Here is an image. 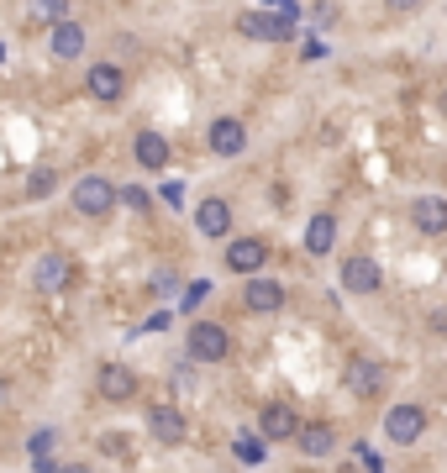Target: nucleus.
Returning a JSON list of instances; mask_svg holds the SVG:
<instances>
[{
	"label": "nucleus",
	"mask_w": 447,
	"mask_h": 473,
	"mask_svg": "<svg viewBox=\"0 0 447 473\" xmlns=\"http://www.w3.org/2000/svg\"><path fill=\"white\" fill-rule=\"evenodd\" d=\"M295 22H300V11H295V16L242 11V16H237V32H242V37H253V43H290V37H295Z\"/></svg>",
	"instance_id": "f257e3e1"
},
{
	"label": "nucleus",
	"mask_w": 447,
	"mask_h": 473,
	"mask_svg": "<svg viewBox=\"0 0 447 473\" xmlns=\"http://www.w3.org/2000/svg\"><path fill=\"white\" fill-rule=\"evenodd\" d=\"M227 352H232V337H227L221 321H195L190 326V358L195 363H221Z\"/></svg>",
	"instance_id": "f03ea898"
},
{
	"label": "nucleus",
	"mask_w": 447,
	"mask_h": 473,
	"mask_svg": "<svg viewBox=\"0 0 447 473\" xmlns=\"http://www.w3.org/2000/svg\"><path fill=\"white\" fill-rule=\"evenodd\" d=\"M421 431H426V410L421 405H389V415H384V436L395 442V447H410V442H421Z\"/></svg>",
	"instance_id": "7ed1b4c3"
},
{
	"label": "nucleus",
	"mask_w": 447,
	"mask_h": 473,
	"mask_svg": "<svg viewBox=\"0 0 447 473\" xmlns=\"http://www.w3.org/2000/svg\"><path fill=\"white\" fill-rule=\"evenodd\" d=\"M116 205V184L101 179V173H85L80 184H74V211L80 215H106Z\"/></svg>",
	"instance_id": "20e7f679"
},
{
	"label": "nucleus",
	"mask_w": 447,
	"mask_h": 473,
	"mask_svg": "<svg viewBox=\"0 0 447 473\" xmlns=\"http://www.w3.org/2000/svg\"><path fill=\"white\" fill-rule=\"evenodd\" d=\"M263 263H269V242H263V236H232V242H227V268H232V274L253 279Z\"/></svg>",
	"instance_id": "39448f33"
},
{
	"label": "nucleus",
	"mask_w": 447,
	"mask_h": 473,
	"mask_svg": "<svg viewBox=\"0 0 447 473\" xmlns=\"http://www.w3.org/2000/svg\"><path fill=\"white\" fill-rule=\"evenodd\" d=\"M148 431H153V442H158V447H179V442L190 436V426H185L179 405H169V400L148 410Z\"/></svg>",
	"instance_id": "423d86ee"
},
{
	"label": "nucleus",
	"mask_w": 447,
	"mask_h": 473,
	"mask_svg": "<svg viewBox=\"0 0 447 473\" xmlns=\"http://www.w3.org/2000/svg\"><path fill=\"white\" fill-rule=\"evenodd\" d=\"M95 389H101V400H106V405H127L132 394H137V373H132L127 363H101Z\"/></svg>",
	"instance_id": "0eeeda50"
},
{
	"label": "nucleus",
	"mask_w": 447,
	"mask_h": 473,
	"mask_svg": "<svg viewBox=\"0 0 447 473\" xmlns=\"http://www.w3.org/2000/svg\"><path fill=\"white\" fill-rule=\"evenodd\" d=\"M384 284V268L374 258H363V253H353V258L342 263V289L347 295H374Z\"/></svg>",
	"instance_id": "6e6552de"
},
{
	"label": "nucleus",
	"mask_w": 447,
	"mask_h": 473,
	"mask_svg": "<svg viewBox=\"0 0 447 473\" xmlns=\"http://www.w3.org/2000/svg\"><path fill=\"white\" fill-rule=\"evenodd\" d=\"M206 142H211L216 158H237V152L248 148V127H242L237 116H216L211 131H206Z\"/></svg>",
	"instance_id": "1a4fd4ad"
},
{
	"label": "nucleus",
	"mask_w": 447,
	"mask_h": 473,
	"mask_svg": "<svg viewBox=\"0 0 447 473\" xmlns=\"http://www.w3.org/2000/svg\"><path fill=\"white\" fill-rule=\"evenodd\" d=\"M85 89L95 95V100H122V89H127V74H122V64H90L85 68Z\"/></svg>",
	"instance_id": "9d476101"
},
{
	"label": "nucleus",
	"mask_w": 447,
	"mask_h": 473,
	"mask_svg": "<svg viewBox=\"0 0 447 473\" xmlns=\"http://www.w3.org/2000/svg\"><path fill=\"white\" fill-rule=\"evenodd\" d=\"M347 389H353L358 400H379L384 363H379V358H353V363H347Z\"/></svg>",
	"instance_id": "9b49d317"
},
{
	"label": "nucleus",
	"mask_w": 447,
	"mask_h": 473,
	"mask_svg": "<svg viewBox=\"0 0 447 473\" xmlns=\"http://www.w3.org/2000/svg\"><path fill=\"white\" fill-rule=\"evenodd\" d=\"M295 431H300V421H295L290 405L269 400V405L258 410V436H263V442H284V436H295Z\"/></svg>",
	"instance_id": "f8f14e48"
},
{
	"label": "nucleus",
	"mask_w": 447,
	"mask_h": 473,
	"mask_svg": "<svg viewBox=\"0 0 447 473\" xmlns=\"http://www.w3.org/2000/svg\"><path fill=\"white\" fill-rule=\"evenodd\" d=\"M64 284H69L64 253H43V258L32 263V289H37V295H53V289H64Z\"/></svg>",
	"instance_id": "ddd939ff"
},
{
	"label": "nucleus",
	"mask_w": 447,
	"mask_h": 473,
	"mask_svg": "<svg viewBox=\"0 0 447 473\" xmlns=\"http://www.w3.org/2000/svg\"><path fill=\"white\" fill-rule=\"evenodd\" d=\"M295 447L305 452V457H326V452L337 447V426H326V421H300Z\"/></svg>",
	"instance_id": "4468645a"
},
{
	"label": "nucleus",
	"mask_w": 447,
	"mask_h": 473,
	"mask_svg": "<svg viewBox=\"0 0 447 473\" xmlns=\"http://www.w3.org/2000/svg\"><path fill=\"white\" fill-rule=\"evenodd\" d=\"M410 221H416V232H421V236H442L447 232V200L421 194V200L410 205Z\"/></svg>",
	"instance_id": "2eb2a0df"
},
{
	"label": "nucleus",
	"mask_w": 447,
	"mask_h": 473,
	"mask_svg": "<svg viewBox=\"0 0 447 473\" xmlns=\"http://www.w3.org/2000/svg\"><path fill=\"white\" fill-rule=\"evenodd\" d=\"M48 47H53V58H64V64H74V58H85V26L74 22H59L53 26V37H48Z\"/></svg>",
	"instance_id": "dca6fc26"
},
{
	"label": "nucleus",
	"mask_w": 447,
	"mask_h": 473,
	"mask_svg": "<svg viewBox=\"0 0 447 473\" xmlns=\"http://www.w3.org/2000/svg\"><path fill=\"white\" fill-rule=\"evenodd\" d=\"M242 300H248V310L269 316V310H279V305H284V284H279V279H263V274H253V279H248V289H242Z\"/></svg>",
	"instance_id": "f3484780"
},
{
	"label": "nucleus",
	"mask_w": 447,
	"mask_h": 473,
	"mask_svg": "<svg viewBox=\"0 0 447 473\" xmlns=\"http://www.w3.org/2000/svg\"><path fill=\"white\" fill-rule=\"evenodd\" d=\"M132 158H137L143 169H169V137H164V131H137Z\"/></svg>",
	"instance_id": "a211bd4d"
},
{
	"label": "nucleus",
	"mask_w": 447,
	"mask_h": 473,
	"mask_svg": "<svg viewBox=\"0 0 447 473\" xmlns=\"http://www.w3.org/2000/svg\"><path fill=\"white\" fill-rule=\"evenodd\" d=\"M332 247H337V215H311V226H305V253H311V258H326V253H332Z\"/></svg>",
	"instance_id": "6ab92c4d"
},
{
	"label": "nucleus",
	"mask_w": 447,
	"mask_h": 473,
	"mask_svg": "<svg viewBox=\"0 0 447 473\" xmlns=\"http://www.w3.org/2000/svg\"><path fill=\"white\" fill-rule=\"evenodd\" d=\"M195 226H200L206 236H227V232H232V205H227L221 194H211V200L195 211Z\"/></svg>",
	"instance_id": "aec40b11"
},
{
	"label": "nucleus",
	"mask_w": 447,
	"mask_h": 473,
	"mask_svg": "<svg viewBox=\"0 0 447 473\" xmlns=\"http://www.w3.org/2000/svg\"><path fill=\"white\" fill-rule=\"evenodd\" d=\"M232 457H237V463H248V468H258V463L269 457V442H263L258 431H237V436H232Z\"/></svg>",
	"instance_id": "412c9836"
},
{
	"label": "nucleus",
	"mask_w": 447,
	"mask_h": 473,
	"mask_svg": "<svg viewBox=\"0 0 447 473\" xmlns=\"http://www.w3.org/2000/svg\"><path fill=\"white\" fill-rule=\"evenodd\" d=\"M27 447H32V468H37V473H59V468H53V447H59V436H53V431H32V442H27Z\"/></svg>",
	"instance_id": "4be33fe9"
},
{
	"label": "nucleus",
	"mask_w": 447,
	"mask_h": 473,
	"mask_svg": "<svg viewBox=\"0 0 447 473\" xmlns=\"http://www.w3.org/2000/svg\"><path fill=\"white\" fill-rule=\"evenodd\" d=\"M32 16L48 22V26H59V22H69V0H32Z\"/></svg>",
	"instance_id": "5701e85b"
},
{
	"label": "nucleus",
	"mask_w": 447,
	"mask_h": 473,
	"mask_svg": "<svg viewBox=\"0 0 447 473\" xmlns=\"http://www.w3.org/2000/svg\"><path fill=\"white\" fill-rule=\"evenodd\" d=\"M116 200H122V205H132V211H148V205H153V194L143 190V184H127V190H116Z\"/></svg>",
	"instance_id": "b1692460"
},
{
	"label": "nucleus",
	"mask_w": 447,
	"mask_h": 473,
	"mask_svg": "<svg viewBox=\"0 0 447 473\" xmlns=\"http://www.w3.org/2000/svg\"><path fill=\"white\" fill-rule=\"evenodd\" d=\"M48 190H53V169H37L32 179H27V194H37V200H43Z\"/></svg>",
	"instance_id": "393cba45"
},
{
	"label": "nucleus",
	"mask_w": 447,
	"mask_h": 473,
	"mask_svg": "<svg viewBox=\"0 0 447 473\" xmlns=\"http://www.w3.org/2000/svg\"><path fill=\"white\" fill-rule=\"evenodd\" d=\"M101 447H106L111 457H122V452H127L132 442H127V436H122V431H111V436H106V442H101Z\"/></svg>",
	"instance_id": "a878e982"
},
{
	"label": "nucleus",
	"mask_w": 447,
	"mask_h": 473,
	"mask_svg": "<svg viewBox=\"0 0 447 473\" xmlns=\"http://www.w3.org/2000/svg\"><path fill=\"white\" fill-rule=\"evenodd\" d=\"M358 457H363V468H368V473H384V463H379V457H374L368 447H358Z\"/></svg>",
	"instance_id": "bb28decb"
},
{
	"label": "nucleus",
	"mask_w": 447,
	"mask_h": 473,
	"mask_svg": "<svg viewBox=\"0 0 447 473\" xmlns=\"http://www.w3.org/2000/svg\"><path fill=\"white\" fill-rule=\"evenodd\" d=\"M384 5H389V11H416L421 0H384Z\"/></svg>",
	"instance_id": "cd10ccee"
},
{
	"label": "nucleus",
	"mask_w": 447,
	"mask_h": 473,
	"mask_svg": "<svg viewBox=\"0 0 447 473\" xmlns=\"http://www.w3.org/2000/svg\"><path fill=\"white\" fill-rule=\"evenodd\" d=\"M59 473H90V468H59Z\"/></svg>",
	"instance_id": "c85d7f7f"
},
{
	"label": "nucleus",
	"mask_w": 447,
	"mask_h": 473,
	"mask_svg": "<svg viewBox=\"0 0 447 473\" xmlns=\"http://www.w3.org/2000/svg\"><path fill=\"white\" fill-rule=\"evenodd\" d=\"M0 58H5V47H0Z\"/></svg>",
	"instance_id": "c756f323"
},
{
	"label": "nucleus",
	"mask_w": 447,
	"mask_h": 473,
	"mask_svg": "<svg viewBox=\"0 0 447 473\" xmlns=\"http://www.w3.org/2000/svg\"><path fill=\"white\" fill-rule=\"evenodd\" d=\"M347 473H358V468H347Z\"/></svg>",
	"instance_id": "7c9ffc66"
}]
</instances>
